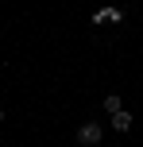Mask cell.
Here are the masks:
<instances>
[{
	"label": "cell",
	"mask_w": 143,
	"mask_h": 147,
	"mask_svg": "<svg viewBox=\"0 0 143 147\" xmlns=\"http://www.w3.org/2000/svg\"><path fill=\"white\" fill-rule=\"evenodd\" d=\"M77 143L81 147H97L101 143V124H85L81 132H77Z\"/></svg>",
	"instance_id": "obj_1"
},
{
	"label": "cell",
	"mask_w": 143,
	"mask_h": 147,
	"mask_svg": "<svg viewBox=\"0 0 143 147\" xmlns=\"http://www.w3.org/2000/svg\"><path fill=\"white\" fill-rule=\"evenodd\" d=\"M112 128H116V132H128V128H132V116H128V112H112Z\"/></svg>",
	"instance_id": "obj_2"
},
{
	"label": "cell",
	"mask_w": 143,
	"mask_h": 147,
	"mask_svg": "<svg viewBox=\"0 0 143 147\" xmlns=\"http://www.w3.org/2000/svg\"><path fill=\"white\" fill-rule=\"evenodd\" d=\"M105 20H120V12H116V8H105V12L93 16V23H105Z\"/></svg>",
	"instance_id": "obj_3"
},
{
	"label": "cell",
	"mask_w": 143,
	"mask_h": 147,
	"mask_svg": "<svg viewBox=\"0 0 143 147\" xmlns=\"http://www.w3.org/2000/svg\"><path fill=\"white\" fill-rule=\"evenodd\" d=\"M105 109H108V112H120V97L108 93V97H105Z\"/></svg>",
	"instance_id": "obj_4"
},
{
	"label": "cell",
	"mask_w": 143,
	"mask_h": 147,
	"mask_svg": "<svg viewBox=\"0 0 143 147\" xmlns=\"http://www.w3.org/2000/svg\"><path fill=\"white\" fill-rule=\"evenodd\" d=\"M0 120H4V109H0Z\"/></svg>",
	"instance_id": "obj_5"
}]
</instances>
